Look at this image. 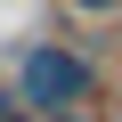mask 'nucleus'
I'll return each mask as SVG.
<instances>
[{
  "label": "nucleus",
  "instance_id": "f257e3e1",
  "mask_svg": "<svg viewBox=\"0 0 122 122\" xmlns=\"http://www.w3.org/2000/svg\"><path fill=\"white\" fill-rule=\"evenodd\" d=\"M8 90H16L41 122H49V114H106V65H98L81 41H33Z\"/></svg>",
  "mask_w": 122,
  "mask_h": 122
},
{
  "label": "nucleus",
  "instance_id": "f03ea898",
  "mask_svg": "<svg viewBox=\"0 0 122 122\" xmlns=\"http://www.w3.org/2000/svg\"><path fill=\"white\" fill-rule=\"evenodd\" d=\"M73 25H122V0H65Z\"/></svg>",
  "mask_w": 122,
  "mask_h": 122
},
{
  "label": "nucleus",
  "instance_id": "7ed1b4c3",
  "mask_svg": "<svg viewBox=\"0 0 122 122\" xmlns=\"http://www.w3.org/2000/svg\"><path fill=\"white\" fill-rule=\"evenodd\" d=\"M8 114H16V90H8V81H0V122H8Z\"/></svg>",
  "mask_w": 122,
  "mask_h": 122
},
{
  "label": "nucleus",
  "instance_id": "20e7f679",
  "mask_svg": "<svg viewBox=\"0 0 122 122\" xmlns=\"http://www.w3.org/2000/svg\"><path fill=\"white\" fill-rule=\"evenodd\" d=\"M49 122H106V114H49Z\"/></svg>",
  "mask_w": 122,
  "mask_h": 122
},
{
  "label": "nucleus",
  "instance_id": "39448f33",
  "mask_svg": "<svg viewBox=\"0 0 122 122\" xmlns=\"http://www.w3.org/2000/svg\"><path fill=\"white\" fill-rule=\"evenodd\" d=\"M8 122H41V114H33V106H25V98H16V114H8Z\"/></svg>",
  "mask_w": 122,
  "mask_h": 122
}]
</instances>
